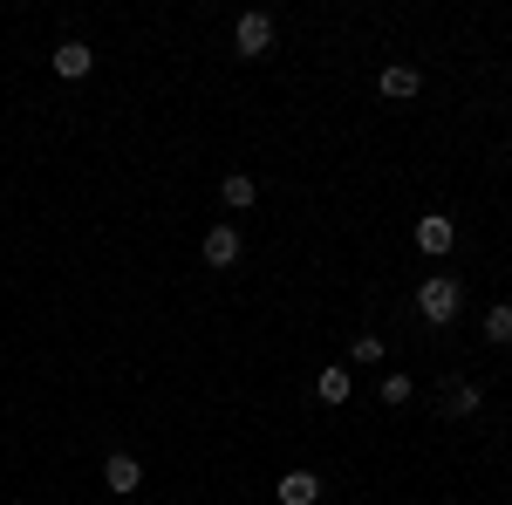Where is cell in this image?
<instances>
[{
  "label": "cell",
  "instance_id": "9",
  "mask_svg": "<svg viewBox=\"0 0 512 505\" xmlns=\"http://www.w3.org/2000/svg\"><path fill=\"white\" fill-rule=\"evenodd\" d=\"M253 198H260V185H253V171H226V178H219V205H226V212H246Z\"/></svg>",
  "mask_w": 512,
  "mask_h": 505
},
{
  "label": "cell",
  "instance_id": "8",
  "mask_svg": "<svg viewBox=\"0 0 512 505\" xmlns=\"http://www.w3.org/2000/svg\"><path fill=\"white\" fill-rule=\"evenodd\" d=\"M274 499L280 505H315L321 499V478H315V471H287V478L274 485Z\"/></svg>",
  "mask_w": 512,
  "mask_h": 505
},
{
  "label": "cell",
  "instance_id": "10",
  "mask_svg": "<svg viewBox=\"0 0 512 505\" xmlns=\"http://www.w3.org/2000/svg\"><path fill=\"white\" fill-rule=\"evenodd\" d=\"M315 396H321V403H349V396H355V376H349V369H321V376H315Z\"/></svg>",
  "mask_w": 512,
  "mask_h": 505
},
{
  "label": "cell",
  "instance_id": "6",
  "mask_svg": "<svg viewBox=\"0 0 512 505\" xmlns=\"http://www.w3.org/2000/svg\"><path fill=\"white\" fill-rule=\"evenodd\" d=\"M89 69H96V48L89 41H55V76L62 82H82Z\"/></svg>",
  "mask_w": 512,
  "mask_h": 505
},
{
  "label": "cell",
  "instance_id": "11",
  "mask_svg": "<svg viewBox=\"0 0 512 505\" xmlns=\"http://www.w3.org/2000/svg\"><path fill=\"white\" fill-rule=\"evenodd\" d=\"M478 403H485V389H478V383H451V396H444V410H451V417H472Z\"/></svg>",
  "mask_w": 512,
  "mask_h": 505
},
{
  "label": "cell",
  "instance_id": "2",
  "mask_svg": "<svg viewBox=\"0 0 512 505\" xmlns=\"http://www.w3.org/2000/svg\"><path fill=\"white\" fill-rule=\"evenodd\" d=\"M233 48H239V55H267V48H274V14H260V7L239 14V21H233Z\"/></svg>",
  "mask_w": 512,
  "mask_h": 505
},
{
  "label": "cell",
  "instance_id": "12",
  "mask_svg": "<svg viewBox=\"0 0 512 505\" xmlns=\"http://www.w3.org/2000/svg\"><path fill=\"white\" fill-rule=\"evenodd\" d=\"M349 362L376 369V362H383V335H355V342H349Z\"/></svg>",
  "mask_w": 512,
  "mask_h": 505
},
{
  "label": "cell",
  "instance_id": "7",
  "mask_svg": "<svg viewBox=\"0 0 512 505\" xmlns=\"http://www.w3.org/2000/svg\"><path fill=\"white\" fill-rule=\"evenodd\" d=\"M198 253H205V267H233L239 260V226H226V219H219V226H212V233H205V246H198Z\"/></svg>",
  "mask_w": 512,
  "mask_h": 505
},
{
  "label": "cell",
  "instance_id": "4",
  "mask_svg": "<svg viewBox=\"0 0 512 505\" xmlns=\"http://www.w3.org/2000/svg\"><path fill=\"white\" fill-rule=\"evenodd\" d=\"M376 89H383L390 103H410V96L424 89V69H417V62H390V69L376 76Z\"/></svg>",
  "mask_w": 512,
  "mask_h": 505
},
{
  "label": "cell",
  "instance_id": "5",
  "mask_svg": "<svg viewBox=\"0 0 512 505\" xmlns=\"http://www.w3.org/2000/svg\"><path fill=\"white\" fill-rule=\"evenodd\" d=\"M103 485H110L117 499H130V492L144 485V465H137L130 451H110V458H103Z\"/></svg>",
  "mask_w": 512,
  "mask_h": 505
},
{
  "label": "cell",
  "instance_id": "3",
  "mask_svg": "<svg viewBox=\"0 0 512 505\" xmlns=\"http://www.w3.org/2000/svg\"><path fill=\"white\" fill-rule=\"evenodd\" d=\"M451 246H458V219H444V212H424V219H417V253L444 260Z\"/></svg>",
  "mask_w": 512,
  "mask_h": 505
},
{
  "label": "cell",
  "instance_id": "14",
  "mask_svg": "<svg viewBox=\"0 0 512 505\" xmlns=\"http://www.w3.org/2000/svg\"><path fill=\"white\" fill-rule=\"evenodd\" d=\"M410 396H417V383H410V376H383V403H410Z\"/></svg>",
  "mask_w": 512,
  "mask_h": 505
},
{
  "label": "cell",
  "instance_id": "13",
  "mask_svg": "<svg viewBox=\"0 0 512 505\" xmlns=\"http://www.w3.org/2000/svg\"><path fill=\"white\" fill-rule=\"evenodd\" d=\"M485 342H499V349L512 342V308H506V301H499V308L485 314Z\"/></svg>",
  "mask_w": 512,
  "mask_h": 505
},
{
  "label": "cell",
  "instance_id": "1",
  "mask_svg": "<svg viewBox=\"0 0 512 505\" xmlns=\"http://www.w3.org/2000/svg\"><path fill=\"white\" fill-rule=\"evenodd\" d=\"M458 308H465V287H458L451 273H424V287H417V314L444 328V321H458Z\"/></svg>",
  "mask_w": 512,
  "mask_h": 505
}]
</instances>
